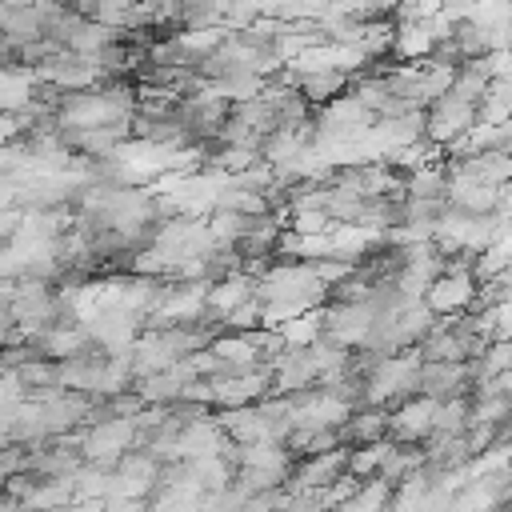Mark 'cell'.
Listing matches in <instances>:
<instances>
[{
  "instance_id": "6da1fadb",
  "label": "cell",
  "mask_w": 512,
  "mask_h": 512,
  "mask_svg": "<svg viewBox=\"0 0 512 512\" xmlns=\"http://www.w3.org/2000/svg\"><path fill=\"white\" fill-rule=\"evenodd\" d=\"M472 124H476V108L448 92L424 108V132L432 136V144H456Z\"/></svg>"
}]
</instances>
